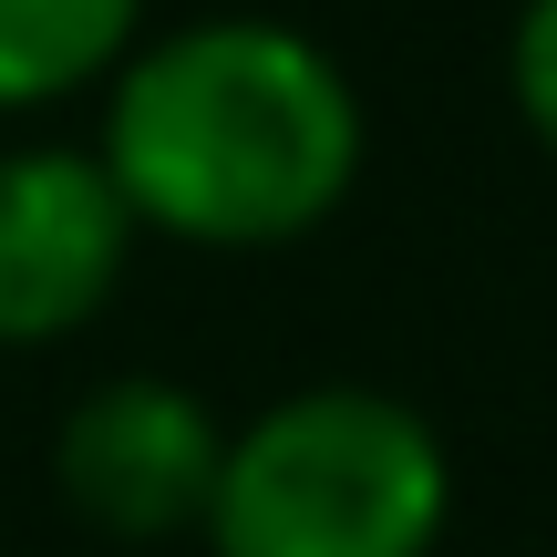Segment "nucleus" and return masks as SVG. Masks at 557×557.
Wrapping results in <instances>:
<instances>
[{
  "label": "nucleus",
  "mask_w": 557,
  "mask_h": 557,
  "mask_svg": "<svg viewBox=\"0 0 557 557\" xmlns=\"http://www.w3.org/2000/svg\"><path fill=\"white\" fill-rule=\"evenodd\" d=\"M145 41V0H0V114L103 94Z\"/></svg>",
  "instance_id": "5"
},
{
  "label": "nucleus",
  "mask_w": 557,
  "mask_h": 557,
  "mask_svg": "<svg viewBox=\"0 0 557 557\" xmlns=\"http://www.w3.org/2000/svg\"><path fill=\"white\" fill-rule=\"evenodd\" d=\"M94 156L145 238L289 248L361 186V94L310 32L218 11L124 52Z\"/></svg>",
  "instance_id": "1"
},
{
  "label": "nucleus",
  "mask_w": 557,
  "mask_h": 557,
  "mask_svg": "<svg viewBox=\"0 0 557 557\" xmlns=\"http://www.w3.org/2000/svg\"><path fill=\"white\" fill-rule=\"evenodd\" d=\"M506 94H517L527 135L557 156V0H527L517 32H506Z\"/></svg>",
  "instance_id": "6"
},
{
  "label": "nucleus",
  "mask_w": 557,
  "mask_h": 557,
  "mask_svg": "<svg viewBox=\"0 0 557 557\" xmlns=\"http://www.w3.org/2000/svg\"><path fill=\"white\" fill-rule=\"evenodd\" d=\"M455 527V455L403 393L310 382L227 423L207 547L218 557H434Z\"/></svg>",
  "instance_id": "2"
},
{
  "label": "nucleus",
  "mask_w": 557,
  "mask_h": 557,
  "mask_svg": "<svg viewBox=\"0 0 557 557\" xmlns=\"http://www.w3.org/2000/svg\"><path fill=\"white\" fill-rule=\"evenodd\" d=\"M135 238L145 227L94 145H0V351H41L103 320Z\"/></svg>",
  "instance_id": "4"
},
{
  "label": "nucleus",
  "mask_w": 557,
  "mask_h": 557,
  "mask_svg": "<svg viewBox=\"0 0 557 557\" xmlns=\"http://www.w3.org/2000/svg\"><path fill=\"white\" fill-rule=\"evenodd\" d=\"M218 465H227V423L207 393L165 372H114L62 413L52 434V485L94 537L124 547H165V537H207L218 506Z\"/></svg>",
  "instance_id": "3"
}]
</instances>
